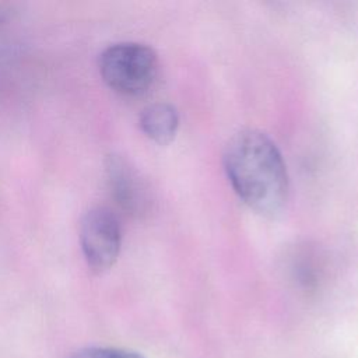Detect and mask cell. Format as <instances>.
Segmentation results:
<instances>
[{
    "mask_svg": "<svg viewBox=\"0 0 358 358\" xmlns=\"http://www.w3.org/2000/svg\"><path fill=\"white\" fill-rule=\"evenodd\" d=\"M222 159L232 189L249 208L274 217L285 207L289 193L287 166L266 133L239 130L228 140Z\"/></svg>",
    "mask_w": 358,
    "mask_h": 358,
    "instance_id": "obj_1",
    "label": "cell"
},
{
    "mask_svg": "<svg viewBox=\"0 0 358 358\" xmlns=\"http://www.w3.org/2000/svg\"><path fill=\"white\" fill-rule=\"evenodd\" d=\"M69 358H143L140 354L112 347H87L73 352Z\"/></svg>",
    "mask_w": 358,
    "mask_h": 358,
    "instance_id": "obj_6",
    "label": "cell"
},
{
    "mask_svg": "<svg viewBox=\"0 0 358 358\" xmlns=\"http://www.w3.org/2000/svg\"><path fill=\"white\" fill-rule=\"evenodd\" d=\"M158 56L150 46L138 42H117L99 56V73L105 84L126 96L145 94L157 81Z\"/></svg>",
    "mask_w": 358,
    "mask_h": 358,
    "instance_id": "obj_2",
    "label": "cell"
},
{
    "mask_svg": "<svg viewBox=\"0 0 358 358\" xmlns=\"http://www.w3.org/2000/svg\"><path fill=\"white\" fill-rule=\"evenodd\" d=\"M143 133L157 144L171 143L179 129V113L166 102H155L145 106L138 117Z\"/></svg>",
    "mask_w": 358,
    "mask_h": 358,
    "instance_id": "obj_5",
    "label": "cell"
},
{
    "mask_svg": "<svg viewBox=\"0 0 358 358\" xmlns=\"http://www.w3.org/2000/svg\"><path fill=\"white\" fill-rule=\"evenodd\" d=\"M105 175L115 203L131 217H145L152 210V193L136 166L123 155L112 152L105 158Z\"/></svg>",
    "mask_w": 358,
    "mask_h": 358,
    "instance_id": "obj_4",
    "label": "cell"
},
{
    "mask_svg": "<svg viewBox=\"0 0 358 358\" xmlns=\"http://www.w3.org/2000/svg\"><path fill=\"white\" fill-rule=\"evenodd\" d=\"M80 243L92 271L109 270L117 260L122 245V228L116 214L106 207L88 210L80 222Z\"/></svg>",
    "mask_w": 358,
    "mask_h": 358,
    "instance_id": "obj_3",
    "label": "cell"
},
{
    "mask_svg": "<svg viewBox=\"0 0 358 358\" xmlns=\"http://www.w3.org/2000/svg\"><path fill=\"white\" fill-rule=\"evenodd\" d=\"M4 21H6V14L3 10H0V27L4 24Z\"/></svg>",
    "mask_w": 358,
    "mask_h": 358,
    "instance_id": "obj_7",
    "label": "cell"
}]
</instances>
